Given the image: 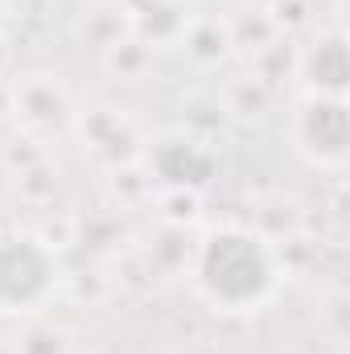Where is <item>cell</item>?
<instances>
[{"mask_svg": "<svg viewBox=\"0 0 350 354\" xmlns=\"http://www.w3.org/2000/svg\"><path fill=\"white\" fill-rule=\"evenodd\" d=\"M198 276L206 284V292L223 305H248L260 301L264 288L272 284V264L264 256V248L243 235V231H219L206 248H202V264Z\"/></svg>", "mask_w": 350, "mask_h": 354, "instance_id": "6da1fadb", "label": "cell"}, {"mask_svg": "<svg viewBox=\"0 0 350 354\" xmlns=\"http://www.w3.org/2000/svg\"><path fill=\"white\" fill-rule=\"evenodd\" d=\"M54 280L50 252L33 239H0V305L25 309L37 297H46Z\"/></svg>", "mask_w": 350, "mask_h": 354, "instance_id": "7a4b0ae2", "label": "cell"}, {"mask_svg": "<svg viewBox=\"0 0 350 354\" xmlns=\"http://www.w3.org/2000/svg\"><path fill=\"white\" fill-rule=\"evenodd\" d=\"M305 132H309V140H313L317 153L338 157L347 149V111L338 103H313L309 120H305Z\"/></svg>", "mask_w": 350, "mask_h": 354, "instance_id": "3957f363", "label": "cell"}, {"mask_svg": "<svg viewBox=\"0 0 350 354\" xmlns=\"http://www.w3.org/2000/svg\"><path fill=\"white\" fill-rule=\"evenodd\" d=\"M347 50H342V41L334 37V41H326V46H317V54H313V83L317 87H330L338 91L347 83Z\"/></svg>", "mask_w": 350, "mask_h": 354, "instance_id": "277c9868", "label": "cell"}]
</instances>
